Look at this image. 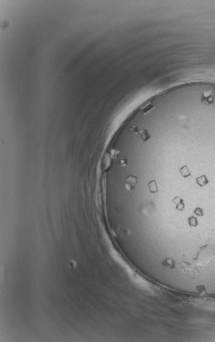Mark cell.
<instances>
[{"mask_svg": "<svg viewBox=\"0 0 215 342\" xmlns=\"http://www.w3.org/2000/svg\"><path fill=\"white\" fill-rule=\"evenodd\" d=\"M162 265L163 266H164L165 267V268L170 269H174L175 267H176V262H175L174 260L172 258H169V257L165 258L164 261H162Z\"/></svg>", "mask_w": 215, "mask_h": 342, "instance_id": "cell-1", "label": "cell"}, {"mask_svg": "<svg viewBox=\"0 0 215 342\" xmlns=\"http://www.w3.org/2000/svg\"><path fill=\"white\" fill-rule=\"evenodd\" d=\"M196 183L197 184L199 185V187H204L205 185H208L209 183V181L208 178L205 175H202L201 177H198L196 178Z\"/></svg>", "mask_w": 215, "mask_h": 342, "instance_id": "cell-2", "label": "cell"}, {"mask_svg": "<svg viewBox=\"0 0 215 342\" xmlns=\"http://www.w3.org/2000/svg\"><path fill=\"white\" fill-rule=\"evenodd\" d=\"M188 224H189L190 227H196L197 226H198L199 225L198 219H197V218L196 217L192 215V216L188 218Z\"/></svg>", "mask_w": 215, "mask_h": 342, "instance_id": "cell-3", "label": "cell"}, {"mask_svg": "<svg viewBox=\"0 0 215 342\" xmlns=\"http://www.w3.org/2000/svg\"><path fill=\"white\" fill-rule=\"evenodd\" d=\"M196 289L199 295H204L207 294L206 287H205L204 285H198V286H196Z\"/></svg>", "mask_w": 215, "mask_h": 342, "instance_id": "cell-4", "label": "cell"}, {"mask_svg": "<svg viewBox=\"0 0 215 342\" xmlns=\"http://www.w3.org/2000/svg\"><path fill=\"white\" fill-rule=\"evenodd\" d=\"M193 213L197 217H203L204 215V210L200 207H197L193 210Z\"/></svg>", "mask_w": 215, "mask_h": 342, "instance_id": "cell-5", "label": "cell"}]
</instances>
